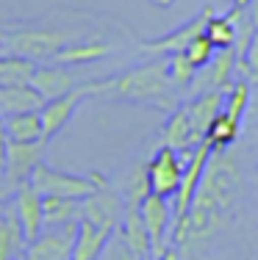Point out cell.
<instances>
[{"label": "cell", "instance_id": "cell-1", "mask_svg": "<svg viewBox=\"0 0 258 260\" xmlns=\"http://www.w3.org/2000/svg\"><path fill=\"white\" fill-rule=\"evenodd\" d=\"M169 58L156 55L153 61L131 70L120 72L114 78H103V94H114L122 100H136V103H167L169 100Z\"/></svg>", "mask_w": 258, "mask_h": 260}, {"label": "cell", "instance_id": "cell-2", "mask_svg": "<svg viewBox=\"0 0 258 260\" xmlns=\"http://www.w3.org/2000/svg\"><path fill=\"white\" fill-rule=\"evenodd\" d=\"M31 185L39 191L42 197H70V200H86L95 194L97 188H106L108 177L103 172H89V175H78V172H61L53 169L50 164L42 160L36 172L31 175Z\"/></svg>", "mask_w": 258, "mask_h": 260}, {"label": "cell", "instance_id": "cell-3", "mask_svg": "<svg viewBox=\"0 0 258 260\" xmlns=\"http://www.w3.org/2000/svg\"><path fill=\"white\" fill-rule=\"evenodd\" d=\"M72 39L70 30L61 28H39V25H28V28H6L0 30V42L6 45V53H17L25 55L31 61H45V58H56L61 47H67Z\"/></svg>", "mask_w": 258, "mask_h": 260}, {"label": "cell", "instance_id": "cell-4", "mask_svg": "<svg viewBox=\"0 0 258 260\" xmlns=\"http://www.w3.org/2000/svg\"><path fill=\"white\" fill-rule=\"evenodd\" d=\"M89 94H103V80H92V83H81L72 91L61 97H53V100L45 103L42 108V125H45V141L56 139L61 130L67 127V122L75 116L78 105H81Z\"/></svg>", "mask_w": 258, "mask_h": 260}, {"label": "cell", "instance_id": "cell-5", "mask_svg": "<svg viewBox=\"0 0 258 260\" xmlns=\"http://www.w3.org/2000/svg\"><path fill=\"white\" fill-rule=\"evenodd\" d=\"M125 197L120 194V191H114L111 185H106V188H97L95 194H89L86 200H81V219L92 221L95 227H100V230L106 233H114L120 230L122 219H125Z\"/></svg>", "mask_w": 258, "mask_h": 260}, {"label": "cell", "instance_id": "cell-6", "mask_svg": "<svg viewBox=\"0 0 258 260\" xmlns=\"http://www.w3.org/2000/svg\"><path fill=\"white\" fill-rule=\"evenodd\" d=\"M183 169H186V158L181 152L169 150V147H158L153 152V158L147 160V177H150V191L158 197H172L178 194L183 180Z\"/></svg>", "mask_w": 258, "mask_h": 260}, {"label": "cell", "instance_id": "cell-7", "mask_svg": "<svg viewBox=\"0 0 258 260\" xmlns=\"http://www.w3.org/2000/svg\"><path fill=\"white\" fill-rule=\"evenodd\" d=\"M139 213L145 219V227L150 233L153 255H161L167 246H172V230H175V216H172V200L158 194H147L139 205Z\"/></svg>", "mask_w": 258, "mask_h": 260}, {"label": "cell", "instance_id": "cell-8", "mask_svg": "<svg viewBox=\"0 0 258 260\" xmlns=\"http://www.w3.org/2000/svg\"><path fill=\"white\" fill-rule=\"evenodd\" d=\"M78 224L64 227H45L34 241L28 244V260H72V246H75Z\"/></svg>", "mask_w": 258, "mask_h": 260}, {"label": "cell", "instance_id": "cell-9", "mask_svg": "<svg viewBox=\"0 0 258 260\" xmlns=\"http://www.w3.org/2000/svg\"><path fill=\"white\" fill-rule=\"evenodd\" d=\"M211 17H214V9H211V6H206V9H203L200 14L194 17V20L183 22L181 28L169 30V34L158 36V39H147V42H142V50L150 53V55H172V53L186 50L189 42L197 39L200 34H206V25H208V20H211Z\"/></svg>", "mask_w": 258, "mask_h": 260}, {"label": "cell", "instance_id": "cell-10", "mask_svg": "<svg viewBox=\"0 0 258 260\" xmlns=\"http://www.w3.org/2000/svg\"><path fill=\"white\" fill-rule=\"evenodd\" d=\"M45 155V141H34V144H22V141H9V152H6V185L9 191H14L17 185L31 183V175L36 172V166L42 164Z\"/></svg>", "mask_w": 258, "mask_h": 260}, {"label": "cell", "instance_id": "cell-11", "mask_svg": "<svg viewBox=\"0 0 258 260\" xmlns=\"http://www.w3.org/2000/svg\"><path fill=\"white\" fill-rule=\"evenodd\" d=\"M11 197H14L11 208H14L17 216H20L22 233H25V238H28V244H31L36 235L45 230V210H42V202H45V197H42L31 183L17 185V188L11 191Z\"/></svg>", "mask_w": 258, "mask_h": 260}, {"label": "cell", "instance_id": "cell-12", "mask_svg": "<svg viewBox=\"0 0 258 260\" xmlns=\"http://www.w3.org/2000/svg\"><path fill=\"white\" fill-rule=\"evenodd\" d=\"M222 105H225V89L200 91L197 97L183 103V111H186L189 122H192V127H194V136H197L200 141H206V133H208V127H211V122L222 114Z\"/></svg>", "mask_w": 258, "mask_h": 260}, {"label": "cell", "instance_id": "cell-13", "mask_svg": "<svg viewBox=\"0 0 258 260\" xmlns=\"http://www.w3.org/2000/svg\"><path fill=\"white\" fill-rule=\"evenodd\" d=\"M161 144L169 147V150H175V152H181L183 158H189V155H192V152L203 144L197 136H194V127H192V122H189L183 105H178V108L169 114V119L164 122Z\"/></svg>", "mask_w": 258, "mask_h": 260}, {"label": "cell", "instance_id": "cell-14", "mask_svg": "<svg viewBox=\"0 0 258 260\" xmlns=\"http://www.w3.org/2000/svg\"><path fill=\"white\" fill-rule=\"evenodd\" d=\"M31 86H34L45 100H53V97H61V94H67V91H72L78 83H75V75H72L70 67L53 61V64L36 67V75L31 80Z\"/></svg>", "mask_w": 258, "mask_h": 260}, {"label": "cell", "instance_id": "cell-15", "mask_svg": "<svg viewBox=\"0 0 258 260\" xmlns=\"http://www.w3.org/2000/svg\"><path fill=\"white\" fill-rule=\"evenodd\" d=\"M233 72H239V55L233 47H225V50H217V55L211 58V64L206 70L197 72V80H203L200 91L208 89H228L233 83ZM194 80V83H197Z\"/></svg>", "mask_w": 258, "mask_h": 260}, {"label": "cell", "instance_id": "cell-16", "mask_svg": "<svg viewBox=\"0 0 258 260\" xmlns=\"http://www.w3.org/2000/svg\"><path fill=\"white\" fill-rule=\"evenodd\" d=\"M111 50H114L111 42L106 39H81V42H70L67 47H61L53 61L64 67H83V64H95V61L106 58Z\"/></svg>", "mask_w": 258, "mask_h": 260}, {"label": "cell", "instance_id": "cell-17", "mask_svg": "<svg viewBox=\"0 0 258 260\" xmlns=\"http://www.w3.org/2000/svg\"><path fill=\"white\" fill-rule=\"evenodd\" d=\"M25 249H28V238L22 233L20 216L9 205L0 216V260H17L25 255Z\"/></svg>", "mask_w": 258, "mask_h": 260}, {"label": "cell", "instance_id": "cell-18", "mask_svg": "<svg viewBox=\"0 0 258 260\" xmlns=\"http://www.w3.org/2000/svg\"><path fill=\"white\" fill-rule=\"evenodd\" d=\"M45 97L34 89L31 83L22 86H0V114H22V111H42L45 108Z\"/></svg>", "mask_w": 258, "mask_h": 260}, {"label": "cell", "instance_id": "cell-19", "mask_svg": "<svg viewBox=\"0 0 258 260\" xmlns=\"http://www.w3.org/2000/svg\"><path fill=\"white\" fill-rule=\"evenodd\" d=\"M108 238H111V233L81 219L78 221V233H75V246H72V260H100Z\"/></svg>", "mask_w": 258, "mask_h": 260}, {"label": "cell", "instance_id": "cell-20", "mask_svg": "<svg viewBox=\"0 0 258 260\" xmlns=\"http://www.w3.org/2000/svg\"><path fill=\"white\" fill-rule=\"evenodd\" d=\"M6 133H9V141H22V144L45 141L42 111H22V114L6 116ZM45 144H47V141H45Z\"/></svg>", "mask_w": 258, "mask_h": 260}, {"label": "cell", "instance_id": "cell-21", "mask_svg": "<svg viewBox=\"0 0 258 260\" xmlns=\"http://www.w3.org/2000/svg\"><path fill=\"white\" fill-rule=\"evenodd\" d=\"M42 210H45V227H64V224H78L81 221V200L45 197Z\"/></svg>", "mask_w": 258, "mask_h": 260}, {"label": "cell", "instance_id": "cell-22", "mask_svg": "<svg viewBox=\"0 0 258 260\" xmlns=\"http://www.w3.org/2000/svg\"><path fill=\"white\" fill-rule=\"evenodd\" d=\"M36 61L25 58L17 53H3L0 55V86H22L31 83L36 75Z\"/></svg>", "mask_w": 258, "mask_h": 260}, {"label": "cell", "instance_id": "cell-23", "mask_svg": "<svg viewBox=\"0 0 258 260\" xmlns=\"http://www.w3.org/2000/svg\"><path fill=\"white\" fill-rule=\"evenodd\" d=\"M120 233L139 257L153 255L150 233H147V227H145V219H142V213H139V208H128L125 210V219H122V224H120Z\"/></svg>", "mask_w": 258, "mask_h": 260}, {"label": "cell", "instance_id": "cell-24", "mask_svg": "<svg viewBox=\"0 0 258 260\" xmlns=\"http://www.w3.org/2000/svg\"><path fill=\"white\" fill-rule=\"evenodd\" d=\"M153 194L150 191V177H147V164L139 160V164L131 166V172L125 175V188H122V197H125L128 208H139L145 202V197Z\"/></svg>", "mask_w": 258, "mask_h": 260}, {"label": "cell", "instance_id": "cell-25", "mask_svg": "<svg viewBox=\"0 0 258 260\" xmlns=\"http://www.w3.org/2000/svg\"><path fill=\"white\" fill-rule=\"evenodd\" d=\"M239 130H242V122L233 119L231 114L222 111V114L211 122V127H208V133H206V141L214 147V150H228L231 144H236Z\"/></svg>", "mask_w": 258, "mask_h": 260}, {"label": "cell", "instance_id": "cell-26", "mask_svg": "<svg viewBox=\"0 0 258 260\" xmlns=\"http://www.w3.org/2000/svg\"><path fill=\"white\" fill-rule=\"evenodd\" d=\"M169 58V83L175 86V89H186V86H192L194 80H197V67L192 64V61L186 58V53H172L167 55Z\"/></svg>", "mask_w": 258, "mask_h": 260}, {"label": "cell", "instance_id": "cell-27", "mask_svg": "<svg viewBox=\"0 0 258 260\" xmlns=\"http://www.w3.org/2000/svg\"><path fill=\"white\" fill-rule=\"evenodd\" d=\"M247 105H250V83H247V80H233L228 89H225V105H222V111H225V114H231L233 119L242 122Z\"/></svg>", "mask_w": 258, "mask_h": 260}, {"label": "cell", "instance_id": "cell-28", "mask_svg": "<svg viewBox=\"0 0 258 260\" xmlns=\"http://www.w3.org/2000/svg\"><path fill=\"white\" fill-rule=\"evenodd\" d=\"M206 36L214 42V47L217 50H225V47H233V42H236V22H231L225 14H214L211 20H208L206 25Z\"/></svg>", "mask_w": 258, "mask_h": 260}, {"label": "cell", "instance_id": "cell-29", "mask_svg": "<svg viewBox=\"0 0 258 260\" xmlns=\"http://www.w3.org/2000/svg\"><path fill=\"white\" fill-rule=\"evenodd\" d=\"M183 53H186V58L192 61V64L197 67V70H206V67L211 64V58L217 55V47H214V42L208 39L206 34H200L197 39L189 42V47H186Z\"/></svg>", "mask_w": 258, "mask_h": 260}, {"label": "cell", "instance_id": "cell-30", "mask_svg": "<svg viewBox=\"0 0 258 260\" xmlns=\"http://www.w3.org/2000/svg\"><path fill=\"white\" fill-rule=\"evenodd\" d=\"M100 260H142V257L131 249V244L122 238L120 230H114L111 238H108V244H106V249H103Z\"/></svg>", "mask_w": 258, "mask_h": 260}, {"label": "cell", "instance_id": "cell-31", "mask_svg": "<svg viewBox=\"0 0 258 260\" xmlns=\"http://www.w3.org/2000/svg\"><path fill=\"white\" fill-rule=\"evenodd\" d=\"M239 72L247 78V83L258 86V30H255L253 42H250L247 53H244V58H239Z\"/></svg>", "mask_w": 258, "mask_h": 260}, {"label": "cell", "instance_id": "cell-32", "mask_svg": "<svg viewBox=\"0 0 258 260\" xmlns=\"http://www.w3.org/2000/svg\"><path fill=\"white\" fill-rule=\"evenodd\" d=\"M6 152H9V133H6V116L0 114V169H6Z\"/></svg>", "mask_w": 258, "mask_h": 260}, {"label": "cell", "instance_id": "cell-33", "mask_svg": "<svg viewBox=\"0 0 258 260\" xmlns=\"http://www.w3.org/2000/svg\"><path fill=\"white\" fill-rule=\"evenodd\" d=\"M247 17L253 20V25L258 30V0H250V6H247Z\"/></svg>", "mask_w": 258, "mask_h": 260}, {"label": "cell", "instance_id": "cell-34", "mask_svg": "<svg viewBox=\"0 0 258 260\" xmlns=\"http://www.w3.org/2000/svg\"><path fill=\"white\" fill-rule=\"evenodd\" d=\"M153 257H156V260H178V249H175V246H167L161 255H153Z\"/></svg>", "mask_w": 258, "mask_h": 260}, {"label": "cell", "instance_id": "cell-35", "mask_svg": "<svg viewBox=\"0 0 258 260\" xmlns=\"http://www.w3.org/2000/svg\"><path fill=\"white\" fill-rule=\"evenodd\" d=\"M9 194V185H6V175H3V169H0V200Z\"/></svg>", "mask_w": 258, "mask_h": 260}, {"label": "cell", "instance_id": "cell-36", "mask_svg": "<svg viewBox=\"0 0 258 260\" xmlns=\"http://www.w3.org/2000/svg\"><path fill=\"white\" fill-rule=\"evenodd\" d=\"M153 3H158V6H172L175 0H153Z\"/></svg>", "mask_w": 258, "mask_h": 260}, {"label": "cell", "instance_id": "cell-37", "mask_svg": "<svg viewBox=\"0 0 258 260\" xmlns=\"http://www.w3.org/2000/svg\"><path fill=\"white\" fill-rule=\"evenodd\" d=\"M6 53V45H3V42H0V55H3Z\"/></svg>", "mask_w": 258, "mask_h": 260}, {"label": "cell", "instance_id": "cell-38", "mask_svg": "<svg viewBox=\"0 0 258 260\" xmlns=\"http://www.w3.org/2000/svg\"><path fill=\"white\" fill-rule=\"evenodd\" d=\"M3 210H6V208H3V200H0V216H3Z\"/></svg>", "mask_w": 258, "mask_h": 260}, {"label": "cell", "instance_id": "cell-39", "mask_svg": "<svg viewBox=\"0 0 258 260\" xmlns=\"http://www.w3.org/2000/svg\"><path fill=\"white\" fill-rule=\"evenodd\" d=\"M142 260H156V257H153V255H145V257H142Z\"/></svg>", "mask_w": 258, "mask_h": 260}, {"label": "cell", "instance_id": "cell-40", "mask_svg": "<svg viewBox=\"0 0 258 260\" xmlns=\"http://www.w3.org/2000/svg\"><path fill=\"white\" fill-rule=\"evenodd\" d=\"M17 260H28V257H25V255H22V257H17Z\"/></svg>", "mask_w": 258, "mask_h": 260}]
</instances>
